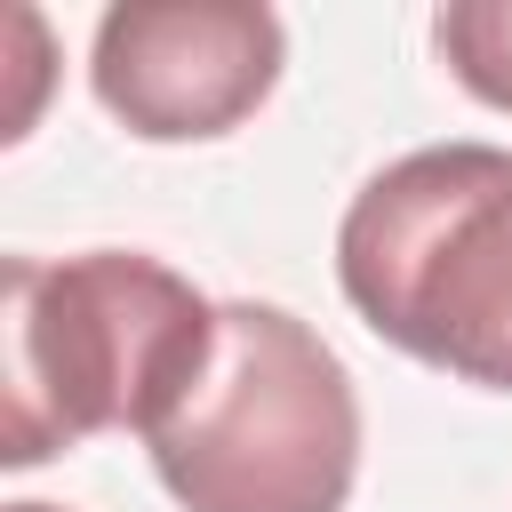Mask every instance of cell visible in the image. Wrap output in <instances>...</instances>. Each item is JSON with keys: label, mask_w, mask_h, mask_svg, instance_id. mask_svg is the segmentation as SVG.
<instances>
[{"label": "cell", "mask_w": 512, "mask_h": 512, "mask_svg": "<svg viewBox=\"0 0 512 512\" xmlns=\"http://www.w3.org/2000/svg\"><path fill=\"white\" fill-rule=\"evenodd\" d=\"M336 280L392 352L512 392V152L424 144L376 168L336 224Z\"/></svg>", "instance_id": "obj_3"}, {"label": "cell", "mask_w": 512, "mask_h": 512, "mask_svg": "<svg viewBox=\"0 0 512 512\" xmlns=\"http://www.w3.org/2000/svg\"><path fill=\"white\" fill-rule=\"evenodd\" d=\"M176 512H344L360 480V392L288 304L232 296L176 400L144 424Z\"/></svg>", "instance_id": "obj_2"}, {"label": "cell", "mask_w": 512, "mask_h": 512, "mask_svg": "<svg viewBox=\"0 0 512 512\" xmlns=\"http://www.w3.org/2000/svg\"><path fill=\"white\" fill-rule=\"evenodd\" d=\"M288 64V32L264 0H120L96 24L88 88L144 144L232 136Z\"/></svg>", "instance_id": "obj_4"}, {"label": "cell", "mask_w": 512, "mask_h": 512, "mask_svg": "<svg viewBox=\"0 0 512 512\" xmlns=\"http://www.w3.org/2000/svg\"><path fill=\"white\" fill-rule=\"evenodd\" d=\"M0 512H56V504H32V496H24V504H0Z\"/></svg>", "instance_id": "obj_6"}, {"label": "cell", "mask_w": 512, "mask_h": 512, "mask_svg": "<svg viewBox=\"0 0 512 512\" xmlns=\"http://www.w3.org/2000/svg\"><path fill=\"white\" fill-rule=\"evenodd\" d=\"M0 464H48L96 432H144L216 336V304L136 248L0 264Z\"/></svg>", "instance_id": "obj_1"}, {"label": "cell", "mask_w": 512, "mask_h": 512, "mask_svg": "<svg viewBox=\"0 0 512 512\" xmlns=\"http://www.w3.org/2000/svg\"><path fill=\"white\" fill-rule=\"evenodd\" d=\"M432 48L488 112H512V0H448L432 16Z\"/></svg>", "instance_id": "obj_5"}]
</instances>
